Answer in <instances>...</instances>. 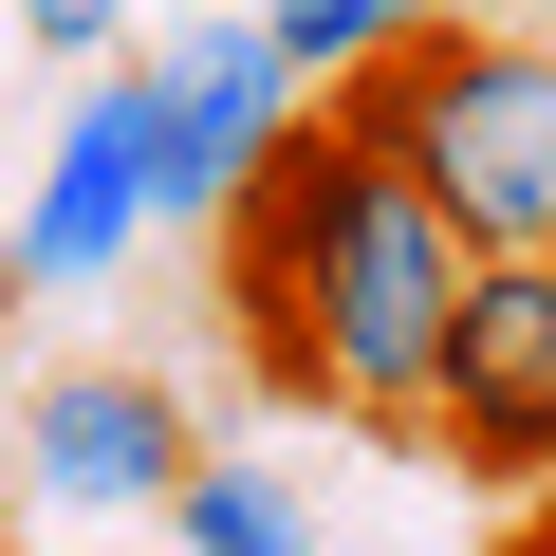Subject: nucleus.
I'll return each instance as SVG.
<instances>
[{"label":"nucleus","mask_w":556,"mask_h":556,"mask_svg":"<svg viewBox=\"0 0 556 556\" xmlns=\"http://www.w3.org/2000/svg\"><path fill=\"white\" fill-rule=\"evenodd\" d=\"M149 519H167V556H334L278 464H204V445H186V482H167Z\"/></svg>","instance_id":"obj_7"},{"label":"nucleus","mask_w":556,"mask_h":556,"mask_svg":"<svg viewBox=\"0 0 556 556\" xmlns=\"http://www.w3.org/2000/svg\"><path fill=\"white\" fill-rule=\"evenodd\" d=\"M20 38H38V56H112V38H130V0H20Z\"/></svg>","instance_id":"obj_9"},{"label":"nucleus","mask_w":556,"mask_h":556,"mask_svg":"<svg viewBox=\"0 0 556 556\" xmlns=\"http://www.w3.org/2000/svg\"><path fill=\"white\" fill-rule=\"evenodd\" d=\"M427 445L482 464V482H538L556 464V241L464 260V298L427 334Z\"/></svg>","instance_id":"obj_3"},{"label":"nucleus","mask_w":556,"mask_h":556,"mask_svg":"<svg viewBox=\"0 0 556 556\" xmlns=\"http://www.w3.org/2000/svg\"><path fill=\"white\" fill-rule=\"evenodd\" d=\"M316 112L371 130V149L445 204L464 260L556 241V38H538V20H464V0H445V20H408L390 56H353Z\"/></svg>","instance_id":"obj_2"},{"label":"nucleus","mask_w":556,"mask_h":556,"mask_svg":"<svg viewBox=\"0 0 556 556\" xmlns=\"http://www.w3.org/2000/svg\"><path fill=\"white\" fill-rule=\"evenodd\" d=\"M20 298H38V278H20V241H0V316H20Z\"/></svg>","instance_id":"obj_10"},{"label":"nucleus","mask_w":556,"mask_h":556,"mask_svg":"<svg viewBox=\"0 0 556 556\" xmlns=\"http://www.w3.org/2000/svg\"><path fill=\"white\" fill-rule=\"evenodd\" d=\"M223 223L278 260V298H298L316 408H353L371 445H427V334H445V298H464L445 204H427V186H408L371 130L298 112V130H278V167H260Z\"/></svg>","instance_id":"obj_1"},{"label":"nucleus","mask_w":556,"mask_h":556,"mask_svg":"<svg viewBox=\"0 0 556 556\" xmlns=\"http://www.w3.org/2000/svg\"><path fill=\"white\" fill-rule=\"evenodd\" d=\"M278 130H298V75H278L260 20L167 38V56H149V223H223V204L278 167Z\"/></svg>","instance_id":"obj_4"},{"label":"nucleus","mask_w":556,"mask_h":556,"mask_svg":"<svg viewBox=\"0 0 556 556\" xmlns=\"http://www.w3.org/2000/svg\"><path fill=\"white\" fill-rule=\"evenodd\" d=\"M519 20H538V38H556V0H519Z\"/></svg>","instance_id":"obj_11"},{"label":"nucleus","mask_w":556,"mask_h":556,"mask_svg":"<svg viewBox=\"0 0 556 556\" xmlns=\"http://www.w3.org/2000/svg\"><path fill=\"white\" fill-rule=\"evenodd\" d=\"M408 20H445V0H260V38H278V75H298V93H334V75L390 56Z\"/></svg>","instance_id":"obj_8"},{"label":"nucleus","mask_w":556,"mask_h":556,"mask_svg":"<svg viewBox=\"0 0 556 556\" xmlns=\"http://www.w3.org/2000/svg\"><path fill=\"white\" fill-rule=\"evenodd\" d=\"M0 241H20V278H112L149 241V56L56 112V167H38V204L0 223Z\"/></svg>","instance_id":"obj_5"},{"label":"nucleus","mask_w":556,"mask_h":556,"mask_svg":"<svg viewBox=\"0 0 556 556\" xmlns=\"http://www.w3.org/2000/svg\"><path fill=\"white\" fill-rule=\"evenodd\" d=\"M20 482H38L56 519H149V501L186 482V408H167L149 371H56V390L20 408Z\"/></svg>","instance_id":"obj_6"}]
</instances>
